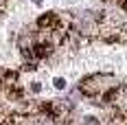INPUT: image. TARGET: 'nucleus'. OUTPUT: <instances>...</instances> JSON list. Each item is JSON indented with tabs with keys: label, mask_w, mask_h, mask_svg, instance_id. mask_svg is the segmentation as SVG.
I'll list each match as a JSON object with an SVG mask.
<instances>
[{
	"label": "nucleus",
	"mask_w": 127,
	"mask_h": 125,
	"mask_svg": "<svg viewBox=\"0 0 127 125\" xmlns=\"http://www.w3.org/2000/svg\"><path fill=\"white\" fill-rule=\"evenodd\" d=\"M31 90H33V92H39V90H42V83L33 81V83H31Z\"/></svg>",
	"instance_id": "obj_3"
},
{
	"label": "nucleus",
	"mask_w": 127,
	"mask_h": 125,
	"mask_svg": "<svg viewBox=\"0 0 127 125\" xmlns=\"http://www.w3.org/2000/svg\"><path fill=\"white\" fill-rule=\"evenodd\" d=\"M123 110H125V112H127V103H125V108H123Z\"/></svg>",
	"instance_id": "obj_4"
},
{
	"label": "nucleus",
	"mask_w": 127,
	"mask_h": 125,
	"mask_svg": "<svg viewBox=\"0 0 127 125\" xmlns=\"http://www.w3.org/2000/svg\"><path fill=\"white\" fill-rule=\"evenodd\" d=\"M53 86L57 88V90H64V88H66V79H62V77H55V79H53Z\"/></svg>",
	"instance_id": "obj_2"
},
{
	"label": "nucleus",
	"mask_w": 127,
	"mask_h": 125,
	"mask_svg": "<svg viewBox=\"0 0 127 125\" xmlns=\"http://www.w3.org/2000/svg\"><path fill=\"white\" fill-rule=\"evenodd\" d=\"M37 29H62V13H57V11H48V13H44V15H39L37 18Z\"/></svg>",
	"instance_id": "obj_1"
}]
</instances>
